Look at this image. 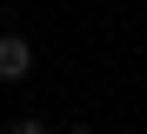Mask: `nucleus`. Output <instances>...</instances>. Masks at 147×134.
Listing matches in <instances>:
<instances>
[{"instance_id": "f257e3e1", "label": "nucleus", "mask_w": 147, "mask_h": 134, "mask_svg": "<svg viewBox=\"0 0 147 134\" xmlns=\"http://www.w3.org/2000/svg\"><path fill=\"white\" fill-rule=\"evenodd\" d=\"M34 74V47L20 34H0V80H27Z\"/></svg>"}, {"instance_id": "f03ea898", "label": "nucleus", "mask_w": 147, "mask_h": 134, "mask_svg": "<svg viewBox=\"0 0 147 134\" xmlns=\"http://www.w3.org/2000/svg\"><path fill=\"white\" fill-rule=\"evenodd\" d=\"M7 134H47V121H13Z\"/></svg>"}, {"instance_id": "7ed1b4c3", "label": "nucleus", "mask_w": 147, "mask_h": 134, "mask_svg": "<svg viewBox=\"0 0 147 134\" xmlns=\"http://www.w3.org/2000/svg\"><path fill=\"white\" fill-rule=\"evenodd\" d=\"M67 134H94V127H87V121H74V127H67Z\"/></svg>"}]
</instances>
